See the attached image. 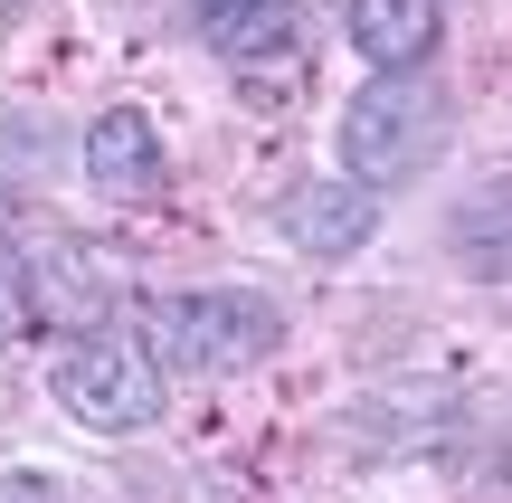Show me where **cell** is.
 <instances>
[{"mask_svg":"<svg viewBox=\"0 0 512 503\" xmlns=\"http://www.w3.org/2000/svg\"><path fill=\"white\" fill-rule=\"evenodd\" d=\"M332 152H342V181L370 190V200L399 190V181H418V171L446 152V95H437V76H427V67L370 76V86L342 105V124H332Z\"/></svg>","mask_w":512,"mask_h":503,"instance_id":"obj_1","label":"cell"},{"mask_svg":"<svg viewBox=\"0 0 512 503\" xmlns=\"http://www.w3.org/2000/svg\"><path fill=\"white\" fill-rule=\"evenodd\" d=\"M275 342H285V314L247 285H200V295L143 304V352L171 371H256Z\"/></svg>","mask_w":512,"mask_h":503,"instance_id":"obj_2","label":"cell"},{"mask_svg":"<svg viewBox=\"0 0 512 503\" xmlns=\"http://www.w3.org/2000/svg\"><path fill=\"white\" fill-rule=\"evenodd\" d=\"M162 361L143 352V342H124L105 323V333H76L67 342V361H57V409L76 418V428H95V437H143V428H162Z\"/></svg>","mask_w":512,"mask_h":503,"instance_id":"obj_3","label":"cell"},{"mask_svg":"<svg viewBox=\"0 0 512 503\" xmlns=\"http://www.w3.org/2000/svg\"><path fill=\"white\" fill-rule=\"evenodd\" d=\"M19 276H29V323H48V333H67V342L105 333L114 295H124V276H114L86 238H48L38 257H19Z\"/></svg>","mask_w":512,"mask_h":503,"instance_id":"obj_4","label":"cell"},{"mask_svg":"<svg viewBox=\"0 0 512 503\" xmlns=\"http://www.w3.org/2000/svg\"><path fill=\"white\" fill-rule=\"evenodd\" d=\"M86 181L105 190L114 209H152L171 190V162H162V133H152V114L114 105L86 124Z\"/></svg>","mask_w":512,"mask_h":503,"instance_id":"obj_5","label":"cell"},{"mask_svg":"<svg viewBox=\"0 0 512 503\" xmlns=\"http://www.w3.org/2000/svg\"><path fill=\"white\" fill-rule=\"evenodd\" d=\"M370 228H380V200L351 190L342 171H332V181H294L285 200H275V238L304 247V257H361Z\"/></svg>","mask_w":512,"mask_h":503,"instance_id":"obj_6","label":"cell"},{"mask_svg":"<svg viewBox=\"0 0 512 503\" xmlns=\"http://www.w3.org/2000/svg\"><path fill=\"white\" fill-rule=\"evenodd\" d=\"M446 38V0H351V48L370 57V76L427 67Z\"/></svg>","mask_w":512,"mask_h":503,"instance_id":"obj_7","label":"cell"},{"mask_svg":"<svg viewBox=\"0 0 512 503\" xmlns=\"http://www.w3.org/2000/svg\"><path fill=\"white\" fill-rule=\"evenodd\" d=\"M190 19H200V38L219 57H238V67L294 57V38H304V10H294V0H190Z\"/></svg>","mask_w":512,"mask_h":503,"instance_id":"obj_8","label":"cell"},{"mask_svg":"<svg viewBox=\"0 0 512 503\" xmlns=\"http://www.w3.org/2000/svg\"><path fill=\"white\" fill-rule=\"evenodd\" d=\"M456 238H465V266H475L484 285H503V190H484V200H465Z\"/></svg>","mask_w":512,"mask_h":503,"instance_id":"obj_9","label":"cell"},{"mask_svg":"<svg viewBox=\"0 0 512 503\" xmlns=\"http://www.w3.org/2000/svg\"><path fill=\"white\" fill-rule=\"evenodd\" d=\"M29 333H38V323H29V276H19V257L0 247V361H10Z\"/></svg>","mask_w":512,"mask_h":503,"instance_id":"obj_10","label":"cell"},{"mask_svg":"<svg viewBox=\"0 0 512 503\" xmlns=\"http://www.w3.org/2000/svg\"><path fill=\"white\" fill-rule=\"evenodd\" d=\"M0 503H67V485L38 466H0Z\"/></svg>","mask_w":512,"mask_h":503,"instance_id":"obj_11","label":"cell"},{"mask_svg":"<svg viewBox=\"0 0 512 503\" xmlns=\"http://www.w3.org/2000/svg\"><path fill=\"white\" fill-rule=\"evenodd\" d=\"M10 219H19V200H10V181H0V238H10Z\"/></svg>","mask_w":512,"mask_h":503,"instance_id":"obj_12","label":"cell"},{"mask_svg":"<svg viewBox=\"0 0 512 503\" xmlns=\"http://www.w3.org/2000/svg\"><path fill=\"white\" fill-rule=\"evenodd\" d=\"M19 10H29V0H0V19H19Z\"/></svg>","mask_w":512,"mask_h":503,"instance_id":"obj_13","label":"cell"}]
</instances>
